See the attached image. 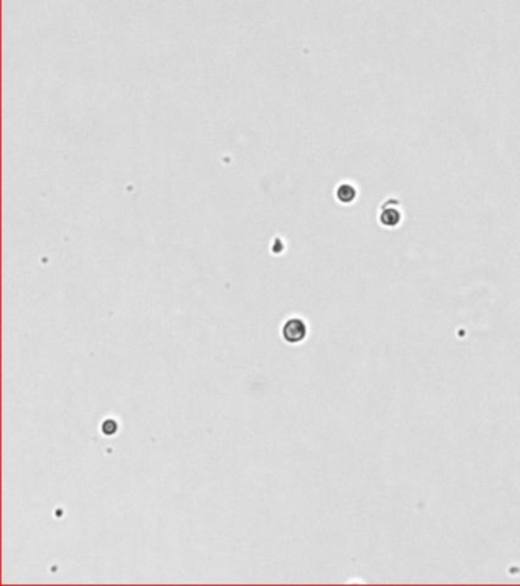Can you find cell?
I'll use <instances>...</instances> for the list:
<instances>
[{
  "label": "cell",
  "instance_id": "6da1fadb",
  "mask_svg": "<svg viewBox=\"0 0 520 586\" xmlns=\"http://www.w3.org/2000/svg\"><path fill=\"white\" fill-rule=\"evenodd\" d=\"M283 338L289 344H299L307 338V324L301 318H290L283 327Z\"/></svg>",
  "mask_w": 520,
  "mask_h": 586
},
{
  "label": "cell",
  "instance_id": "7a4b0ae2",
  "mask_svg": "<svg viewBox=\"0 0 520 586\" xmlns=\"http://www.w3.org/2000/svg\"><path fill=\"white\" fill-rule=\"evenodd\" d=\"M402 220V214L397 208H385L380 214V222L385 226H397Z\"/></svg>",
  "mask_w": 520,
  "mask_h": 586
},
{
  "label": "cell",
  "instance_id": "3957f363",
  "mask_svg": "<svg viewBox=\"0 0 520 586\" xmlns=\"http://www.w3.org/2000/svg\"><path fill=\"white\" fill-rule=\"evenodd\" d=\"M337 199L341 200V202H344V203H351L354 199H355V196H357V191H355V188L351 185V183H342L339 188H337Z\"/></svg>",
  "mask_w": 520,
  "mask_h": 586
}]
</instances>
